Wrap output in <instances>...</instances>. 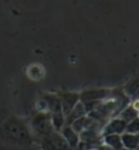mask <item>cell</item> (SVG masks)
<instances>
[{
  "instance_id": "obj_1",
  "label": "cell",
  "mask_w": 139,
  "mask_h": 150,
  "mask_svg": "<svg viewBox=\"0 0 139 150\" xmlns=\"http://www.w3.org/2000/svg\"><path fill=\"white\" fill-rule=\"evenodd\" d=\"M0 138L16 146H28L33 143L30 128L19 117L11 116L0 125Z\"/></svg>"
},
{
  "instance_id": "obj_2",
  "label": "cell",
  "mask_w": 139,
  "mask_h": 150,
  "mask_svg": "<svg viewBox=\"0 0 139 150\" xmlns=\"http://www.w3.org/2000/svg\"><path fill=\"white\" fill-rule=\"evenodd\" d=\"M111 93L108 88H89L79 94V101L83 103L86 113L91 112L100 101L104 100Z\"/></svg>"
},
{
  "instance_id": "obj_3",
  "label": "cell",
  "mask_w": 139,
  "mask_h": 150,
  "mask_svg": "<svg viewBox=\"0 0 139 150\" xmlns=\"http://www.w3.org/2000/svg\"><path fill=\"white\" fill-rule=\"evenodd\" d=\"M30 129L33 135L40 140L47 135L54 132L53 126L51 124L50 113L48 112H38L36 113L30 121Z\"/></svg>"
},
{
  "instance_id": "obj_4",
  "label": "cell",
  "mask_w": 139,
  "mask_h": 150,
  "mask_svg": "<svg viewBox=\"0 0 139 150\" xmlns=\"http://www.w3.org/2000/svg\"><path fill=\"white\" fill-rule=\"evenodd\" d=\"M39 143L42 150H72L60 132H52L40 139Z\"/></svg>"
},
{
  "instance_id": "obj_5",
  "label": "cell",
  "mask_w": 139,
  "mask_h": 150,
  "mask_svg": "<svg viewBox=\"0 0 139 150\" xmlns=\"http://www.w3.org/2000/svg\"><path fill=\"white\" fill-rule=\"evenodd\" d=\"M126 126H127V123H125L123 120H121L119 116H115L104 124V126L101 129V135L105 136L112 135V134L122 135L126 131Z\"/></svg>"
},
{
  "instance_id": "obj_6",
  "label": "cell",
  "mask_w": 139,
  "mask_h": 150,
  "mask_svg": "<svg viewBox=\"0 0 139 150\" xmlns=\"http://www.w3.org/2000/svg\"><path fill=\"white\" fill-rule=\"evenodd\" d=\"M61 101L62 112L66 115L79 102V94L74 91H61L58 94Z\"/></svg>"
},
{
  "instance_id": "obj_7",
  "label": "cell",
  "mask_w": 139,
  "mask_h": 150,
  "mask_svg": "<svg viewBox=\"0 0 139 150\" xmlns=\"http://www.w3.org/2000/svg\"><path fill=\"white\" fill-rule=\"evenodd\" d=\"M42 100L45 103L46 110L48 113L52 114V113L62 112L61 101L58 94H44L42 97Z\"/></svg>"
},
{
  "instance_id": "obj_8",
  "label": "cell",
  "mask_w": 139,
  "mask_h": 150,
  "mask_svg": "<svg viewBox=\"0 0 139 150\" xmlns=\"http://www.w3.org/2000/svg\"><path fill=\"white\" fill-rule=\"evenodd\" d=\"M60 133H61V135L63 136V138L65 139V142L68 143V146L71 147V149L76 150L79 142H80L79 134H77L71 126H68V125H65V126L60 131Z\"/></svg>"
},
{
  "instance_id": "obj_9",
  "label": "cell",
  "mask_w": 139,
  "mask_h": 150,
  "mask_svg": "<svg viewBox=\"0 0 139 150\" xmlns=\"http://www.w3.org/2000/svg\"><path fill=\"white\" fill-rule=\"evenodd\" d=\"M123 91L129 98V100H135L139 98V74L134 76L126 83Z\"/></svg>"
},
{
  "instance_id": "obj_10",
  "label": "cell",
  "mask_w": 139,
  "mask_h": 150,
  "mask_svg": "<svg viewBox=\"0 0 139 150\" xmlns=\"http://www.w3.org/2000/svg\"><path fill=\"white\" fill-rule=\"evenodd\" d=\"M86 114H87L86 110H85V108H84L83 103L79 101L78 103H77V105H76L75 107L66 114V115H64L65 116V125L71 126L73 122H75L76 120H78L79 117L86 115Z\"/></svg>"
},
{
  "instance_id": "obj_11",
  "label": "cell",
  "mask_w": 139,
  "mask_h": 150,
  "mask_svg": "<svg viewBox=\"0 0 139 150\" xmlns=\"http://www.w3.org/2000/svg\"><path fill=\"white\" fill-rule=\"evenodd\" d=\"M123 147L125 149L137 150L139 146V134H133V133H123L121 135Z\"/></svg>"
},
{
  "instance_id": "obj_12",
  "label": "cell",
  "mask_w": 139,
  "mask_h": 150,
  "mask_svg": "<svg viewBox=\"0 0 139 150\" xmlns=\"http://www.w3.org/2000/svg\"><path fill=\"white\" fill-rule=\"evenodd\" d=\"M102 143L111 150H122L124 148L121 135L112 134V135L102 136Z\"/></svg>"
},
{
  "instance_id": "obj_13",
  "label": "cell",
  "mask_w": 139,
  "mask_h": 150,
  "mask_svg": "<svg viewBox=\"0 0 139 150\" xmlns=\"http://www.w3.org/2000/svg\"><path fill=\"white\" fill-rule=\"evenodd\" d=\"M119 117H120L121 120H123L125 123H129V122H132L133 120H135L136 117H138L139 116V113L138 111L135 109V107L133 105V103H129L125 107L124 109L122 110L120 113H119Z\"/></svg>"
},
{
  "instance_id": "obj_14",
  "label": "cell",
  "mask_w": 139,
  "mask_h": 150,
  "mask_svg": "<svg viewBox=\"0 0 139 150\" xmlns=\"http://www.w3.org/2000/svg\"><path fill=\"white\" fill-rule=\"evenodd\" d=\"M50 119H51L53 129L56 132H60L65 126V116H64L63 112L52 113V114H50Z\"/></svg>"
},
{
  "instance_id": "obj_15",
  "label": "cell",
  "mask_w": 139,
  "mask_h": 150,
  "mask_svg": "<svg viewBox=\"0 0 139 150\" xmlns=\"http://www.w3.org/2000/svg\"><path fill=\"white\" fill-rule=\"evenodd\" d=\"M125 132L126 133H133V134H139V116L127 124Z\"/></svg>"
},
{
  "instance_id": "obj_16",
  "label": "cell",
  "mask_w": 139,
  "mask_h": 150,
  "mask_svg": "<svg viewBox=\"0 0 139 150\" xmlns=\"http://www.w3.org/2000/svg\"><path fill=\"white\" fill-rule=\"evenodd\" d=\"M132 103H133V105L135 107V109L137 110V111H138V113H139V98L135 99V100H134Z\"/></svg>"
},
{
  "instance_id": "obj_17",
  "label": "cell",
  "mask_w": 139,
  "mask_h": 150,
  "mask_svg": "<svg viewBox=\"0 0 139 150\" xmlns=\"http://www.w3.org/2000/svg\"><path fill=\"white\" fill-rule=\"evenodd\" d=\"M89 150H98V149H96V148H91V149H89Z\"/></svg>"
},
{
  "instance_id": "obj_18",
  "label": "cell",
  "mask_w": 139,
  "mask_h": 150,
  "mask_svg": "<svg viewBox=\"0 0 139 150\" xmlns=\"http://www.w3.org/2000/svg\"><path fill=\"white\" fill-rule=\"evenodd\" d=\"M122 150H129V149H125V148H123V149H122Z\"/></svg>"
}]
</instances>
